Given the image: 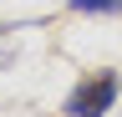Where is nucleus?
I'll return each instance as SVG.
<instances>
[{"mask_svg":"<svg viewBox=\"0 0 122 117\" xmlns=\"http://www.w3.org/2000/svg\"><path fill=\"white\" fill-rule=\"evenodd\" d=\"M117 92H122V76H117V71H92V76H81L71 86L66 117H107L112 102H117Z\"/></svg>","mask_w":122,"mask_h":117,"instance_id":"obj_1","label":"nucleus"},{"mask_svg":"<svg viewBox=\"0 0 122 117\" xmlns=\"http://www.w3.org/2000/svg\"><path fill=\"white\" fill-rule=\"evenodd\" d=\"M71 10H81V15H122V0H71Z\"/></svg>","mask_w":122,"mask_h":117,"instance_id":"obj_2","label":"nucleus"},{"mask_svg":"<svg viewBox=\"0 0 122 117\" xmlns=\"http://www.w3.org/2000/svg\"><path fill=\"white\" fill-rule=\"evenodd\" d=\"M10 61H15V51H10V46H0V71H5Z\"/></svg>","mask_w":122,"mask_h":117,"instance_id":"obj_3","label":"nucleus"}]
</instances>
